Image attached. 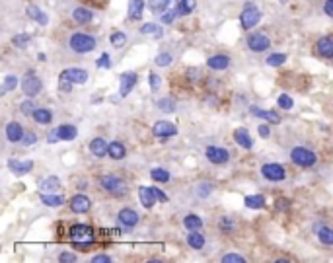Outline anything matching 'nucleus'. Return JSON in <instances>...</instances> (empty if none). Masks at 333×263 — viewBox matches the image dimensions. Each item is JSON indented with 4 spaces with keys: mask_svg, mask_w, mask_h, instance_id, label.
Returning <instances> with one entry per match:
<instances>
[{
    "mask_svg": "<svg viewBox=\"0 0 333 263\" xmlns=\"http://www.w3.org/2000/svg\"><path fill=\"white\" fill-rule=\"evenodd\" d=\"M140 33H144V35H152L156 39H160L162 35H164V29H162V25H156V23H144L142 27H140Z\"/></svg>",
    "mask_w": 333,
    "mask_h": 263,
    "instance_id": "30",
    "label": "nucleus"
},
{
    "mask_svg": "<svg viewBox=\"0 0 333 263\" xmlns=\"http://www.w3.org/2000/svg\"><path fill=\"white\" fill-rule=\"evenodd\" d=\"M211 191H213V185H211V183H207V181L197 185V195H199V197H209V195H211Z\"/></svg>",
    "mask_w": 333,
    "mask_h": 263,
    "instance_id": "47",
    "label": "nucleus"
},
{
    "mask_svg": "<svg viewBox=\"0 0 333 263\" xmlns=\"http://www.w3.org/2000/svg\"><path fill=\"white\" fill-rule=\"evenodd\" d=\"M144 12V0H129V20H140Z\"/></svg>",
    "mask_w": 333,
    "mask_h": 263,
    "instance_id": "22",
    "label": "nucleus"
},
{
    "mask_svg": "<svg viewBox=\"0 0 333 263\" xmlns=\"http://www.w3.org/2000/svg\"><path fill=\"white\" fill-rule=\"evenodd\" d=\"M245 207L247 209H261V207H265V197L263 195H249V197H245Z\"/></svg>",
    "mask_w": 333,
    "mask_h": 263,
    "instance_id": "37",
    "label": "nucleus"
},
{
    "mask_svg": "<svg viewBox=\"0 0 333 263\" xmlns=\"http://www.w3.org/2000/svg\"><path fill=\"white\" fill-rule=\"evenodd\" d=\"M222 262L224 263H244L245 260L242 256H238V254H226L224 258H222Z\"/></svg>",
    "mask_w": 333,
    "mask_h": 263,
    "instance_id": "50",
    "label": "nucleus"
},
{
    "mask_svg": "<svg viewBox=\"0 0 333 263\" xmlns=\"http://www.w3.org/2000/svg\"><path fill=\"white\" fill-rule=\"evenodd\" d=\"M96 65L100 66V68H111V57L108 53H104L100 59H98V63Z\"/></svg>",
    "mask_w": 333,
    "mask_h": 263,
    "instance_id": "51",
    "label": "nucleus"
},
{
    "mask_svg": "<svg viewBox=\"0 0 333 263\" xmlns=\"http://www.w3.org/2000/svg\"><path fill=\"white\" fill-rule=\"evenodd\" d=\"M67 76L72 80V84H84L88 80V72L84 68H68Z\"/></svg>",
    "mask_w": 333,
    "mask_h": 263,
    "instance_id": "24",
    "label": "nucleus"
},
{
    "mask_svg": "<svg viewBox=\"0 0 333 263\" xmlns=\"http://www.w3.org/2000/svg\"><path fill=\"white\" fill-rule=\"evenodd\" d=\"M138 199H140V205H142L144 209H152L156 203V197H154V193H152V187H144V185H140V187H138Z\"/></svg>",
    "mask_w": 333,
    "mask_h": 263,
    "instance_id": "18",
    "label": "nucleus"
},
{
    "mask_svg": "<svg viewBox=\"0 0 333 263\" xmlns=\"http://www.w3.org/2000/svg\"><path fill=\"white\" fill-rule=\"evenodd\" d=\"M16 86H18V78L16 76H6L4 78V86H2V94H6V92H10V90H16Z\"/></svg>",
    "mask_w": 333,
    "mask_h": 263,
    "instance_id": "41",
    "label": "nucleus"
},
{
    "mask_svg": "<svg viewBox=\"0 0 333 263\" xmlns=\"http://www.w3.org/2000/svg\"><path fill=\"white\" fill-rule=\"evenodd\" d=\"M92 18H94V14L90 12L88 8H76V10L72 12V20H74L76 23H80V25L90 23L92 22Z\"/></svg>",
    "mask_w": 333,
    "mask_h": 263,
    "instance_id": "25",
    "label": "nucleus"
},
{
    "mask_svg": "<svg viewBox=\"0 0 333 263\" xmlns=\"http://www.w3.org/2000/svg\"><path fill=\"white\" fill-rule=\"evenodd\" d=\"M27 16H29L33 22L39 23V25H47V23H49V16H47L45 12H41L37 6H33V4L27 6Z\"/></svg>",
    "mask_w": 333,
    "mask_h": 263,
    "instance_id": "23",
    "label": "nucleus"
},
{
    "mask_svg": "<svg viewBox=\"0 0 333 263\" xmlns=\"http://www.w3.org/2000/svg\"><path fill=\"white\" fill-rule=\"evenodd\" d=\"M156 108L160 111H164V113H172V111L176 110V102L172 98H160L156 102Z\"/></svg>",
    "mask_w": 333,
    "mask_h": 263,
    "instance_id": "34",
    "label": "nucleus"
},
{
    "mask_svg": "<svg viewBox=\"0 0 333 263\" xmlns=\"http://www.w3.org/2000/svg\"><path fill=\"white\" fill-rule=\"evenodd\" d=\"M195 6H197L195 0H179V4H178L179 16H187V14H191V12L195 10Z\"/></svg>",
    "mask_w": 333,
    "mask_h": 263,
    "instance_id": "36",
    "label": "nucleus"
},
{
    "mask_svg": "<svg viewBox=\"0 0 333 263\" xmlns=\"http://www.w3.org/2000/svg\"><path fill=\"white\" fill-rule=\"evenodd\" d=\"M183 226H185L187 230H199L201 226H203V219L197 217V215H187V217L183 219Z\"/></svg>",
    "mask_w": 333,
    "mask_h": 263,
    "instance_id": "33",
    "label": "nucleus"
},
{
    "mask_svg": "<svg viewBox=\"0 0 333 263\" xmlns=\"http://www.w3.org/2000/svg\"><path fill=\"white\" fill-rule=\"evenodd\" d=\"M172 55L170 53H160V55H156V65L158 66H168L172 65Z\"/></svg>",
    "mask_w": 333,
    "mask_h": 263,
    "instance_id": "45",
    "label": "nucleus"
},
{
    "mask_svg": "<svg viewBox=\"0 0 333 263\" xmlns=\"http://www.w3.org/2000/svg\"><path fill=\"white\" fill-rule=\"evenodd\" d=\"M316 232H318V240L322 242L324 246H333V228H330V226H318Z\"/></svg>",
    "mask_w": 333,
    "mask_h": 263,
    "instance_id": "27",
    "label": "nucleus"
},
{
    "mask_svg": "<svg viewBox=\"0 0 333 263\" xmlns=\"http://www.w3.org/2000/svg\"><path fill=\"white\" fill-rule=\"evenodd\" d=\"M150 175H152V179H154V181H160V183L170 181V172H168V170H164V168H154V170L150 172Z\"/></svg>",
    "mask_w": 333,
    "mask_h": 263,
    "instance_id": "38",
    "label": "nucleus"
},
{
    "mask_svg": "<svg viewBox=\"0 0 333 263\" xmlns=\"http://www.w3.org/2000/svg\"><path fill=\"white\" fill-rule=\"evenodd\" d=\"M41 201L47 207H61L65 203V199L61 195H53V193H41Z\"/></svg>",
    "mask_w": 333,
    "mask_h": 263,
    "instance_id": "35",
    "label": "nucleus"
},
{
    "mask_svg": "<svg viewBox=\"0 0 333 263\" xmlns=\"http://www.w3.org/2000/svg\"><path fill=\"white\" fill-rule=\"evenodd\" d=\"M35 110H37V108H35V104H33V100H31V98H29V100H25L22 106H20V111H22L23 115H29V113H33Z\"/></svg>",
    "mask_w": 333,
    "mask_h": 263,
    "instance_id": "48",
    "label": "nucleus"
},
{
    "mask_svg": "<svg viewBox=\"0 0 333 263\" xmlns=\"http://www.w3.org/2000/svg\"><path fill=\"white\" fill-rule=\"evenodd\" d=\"M59 262L72 263V262H76V256H74V254H61V256H59Z\"/></svg>",
    "mask_w": 333,
    "mask_h": 263,
    "instance_id": "55",
    "label": "nucleus"
},
{
    "mask_svg": "<svg viewBox=\"0 0 333 263\" xmlns=\"http://www.w3.org/2000/svg\"><path fill=\"white\" fill-rule=\"evenodd\" d=\"M285 61H287V55H283V53H275V55H271V57L267 59V65L269 66H281Z\"/></svg>",
    "mask_w": 333,
    "mask_h": 263,
    "instance_id": "40",
    "label": "nucleus"
},
{
    "mask_svg": "<svg viewBox=\"0 0 333 263\" xmlns=\"http://www.w3.org/2000/svg\"><path fill=\"white\" fill-rule=\"evenodd\" d=\"M207 65H209V68H213V70H224V68H228V65H230V59L226 55H217V57H211L207 61Z\"/></svg>",
    "mask_w": 333,
    "mask_h": 263,
    "instance_id": "26",
    "label": "nucleus"
},
{
    "mask_svg": "<svg viewBox=\"0 0 333 263\" xmlns=\"http://www.w3.org/2000/svg\"><path fill=\"white\" fill-rule=\"evenodd\" d=\"M148 84H150V90H152V92H158V90H160V84H162V82H160V76H158L156 72H150V74H148Z\"/></svg>",
    "mask_w": 333,
    "mask_h": 263,
    "instance_id": "49",
    "label": "nucleus"
},
{
    "mask_svg": "<svg viewBox=\"0 0 333 263\" xmlns=\"http://www.w3.org/2000/svg\"><path fill=\"white\" fill-rule=\"evenodd\" d=\"M100 185L104 191H108L111 195H125L129 191V183L119 177V175H113V174H106L100 177Z\"/></svg>",
    "mask_w": 333,
    "mask_h": 263,
    "instance_id": "1",
    "label": "nucleus"
},
{
    "mask_svg": "<svg viewBox=\"0 0 333 263\" xmlns=\"http://www.w3.org/2000/svg\"><path fill=\"white\" fill-rule=\"evenodd\" d=\"M136 84V74L134 72H125L123 76H121V88H119V96H129L131 94V90L134 88Z\"/></svg>",
    "mask_w": 333,
    "mask_h": 263,
    "instance_id": "16",
    "label": "nucleus"
},
{
    "mask_svg": "<svg viewBox=\"0 0 333 263\" xmlns=\"http://www.w3.org/2000/svg\"><path fill=\"white\" fill-rule=\"evenodd\" d=\"M57 132H59V138H61V140H74L76 134H78V129H76L74 125H61V127L57 129Z\"/></svg>",
    "mask_w": 333,
    "mask_h": 263,
    "instance_id": "29",
    "label": "nucleus"
},
{
    "mask_svg": "<svg viewBox=\"0 0 333 263\" xmlns=\"http://www.w3.org/2000/svg\"><path fill=\"white\" fill-rule=\"evenodd\" d=\"M96 39L92 35H86V33H74L70 37V49L74 53H90L96 49Z\"/></svg>",
    "mask_w": 333,
    "mask_h": 263,
    "instance_id": "2",
    "label": "nucleus"
},
{
    "mask_svg": "<svg viewBox=\"0 0 333 263\" xmlns=\"http://www.w3.org/2000/svg\"><path fill=\"white\" fill-rule=\"evenodd\" d=\"M324 12H326L330 18H333V0H326V2H324Z\"/></svg>",
    "mask_w": 333,
    "mask_h": 263,
    "instance_id": "57",
    "label": "nucleus"
},
{
    "mask_svg": "<svg viewBox=\"0 0 333 263\" xmlns=\"http://www.w3.org/2000/svg\"><path fill=\"white\" fill-rule=\"evenodd\" d=\"M277 104H279V108H281V110H290V108L294 106L292 98L287 96V94H281V96H279V100H277Z\"/></svg>",
    "mask_w": 333,
    "mask_h": 263,
    "instance_id": "44",
    "label": "nucleus"
},
{
    "mask_svg": "<svg viewBox=\"0 0 333 263\" xmlns=\"http://www.w3.org/2000/svg\"><path fill=\"white\" fill-rule=\"evenodd\" d=\"M29 41H31V35H29V33H20V35L14 37V45L20 47V49H23Z\"/></svg>",
    "mask_w": 333,
    "mask_h": 263,
    "instance_id": "46",
    "label": "nucleus"
},
{
    "mask_svg": "<svg viewBox=\"0 0 333 263\" xmlns=\"http://www.w3.org/2000/svg\"><path fill=\"white\" fill-rule=\"evenodd\" d=\"M59 86L63 92H70V88H72V80L67 76V70H63L61 72V76H59Z\"/></svg>",
    "mask_w": 333,
    "mask_h": 263,
    "instance_id": "42",
    "label": "nucleus"
},
{
    "mask_svg": "<svg viewBox=\"0 0 333 263\" xmlns=\"http://www.w3.org/2000/svg\"><path fill=\"white\" fill-rule=\"evenodd\" d=\"M117 220H119L123 226L133 228V226H136V222H138V215L134 213L133 209H121L119 215H117Z\"/></svg>",
    "mask_w": 333,
    "mask_h": 263,
    "instance_id": "17",
    "label": "nucleus"
},
{
    "mask_svg": "<svg viewBox=\"0 0 333 263\" xmlns=\"http://www.w3.org/2000/svg\"><path fill=\"white\" fill-rule=\"evenodd\" d=\"M207 158H209V162H211V164L222 166V164H226V162H228L230 154H228L226 148H221V146H209V148H207Z\"/></svg>",
    "mask_w": 333,
    "mask_h": 263,
    "instance_id": "10",
    "label": "nucleus"
},
{
    "mask_svg": "<svg viewBox=\"0 0 333 263\" xmlns=\"http://www.w3.org/2000/svg\"><path fill=\"white\" fill-rule=\"evenodd\" d=\"M8 168L16 175H25L33 170V162L31 160H8Z\"/></svg>",
    "mask_w": 333,
    "mask_h": 263,
    "instance_id": "12",
    "label": "nucleus"
},
{
    "mask_svg": "<svg viewBox=\"0 0 333 263\" xmlns=\"http://www.w3.org/2000/svg\"><path fill=\"white\" fill-rule=\"evenodd\" d=\"M249 111H251L255 117H261V119H265V121H269V123H281V117H279L275 111L261 110V108H257V106H251Z\"/></svg>",
    "mask_w": 333,
    "mask_h": 263,
    "instance_id": "20",
    "label": "nucleus"
},
{
    "mask_svg": "<svg viewBox=\"0 0 333 263\" xmlns=\"http://www.w3.org/2000/svg\"><path fill=\"white\" fill-rule=\"evenodd\" d=\"M290 160L296 164V166H302V168H310L318 162V156L308 150V148H302V146H296L290 150Z\"/></svg>",
    "mask_w": 333,
    "mask_h": 263,
    "instance_id": "3",
    "label": "nucleus"
},
{
    "mask_svg": "<svg viewBox=\"0 0 333 263\" xmlns=\"http://www.w3.org/2000/svg\"><path fill=\"white\" fill-rule=\"evenodd\" d=\"M261 20V12L253 6V4H247L244 8V12L240 14V22H242V27L244 29H251V27H255L257 23Z\"/></svg>",
    "mask_w": 333,
    "mask_h": 263,
    "instance_id": "5",
    "label": "nucleus"
},
{
    "mask_svg": "<svg viewBox=\"0 0 333 263\" xmlns=\"http://www.w3.org/2000/svg\"><path fill=\"white\" fill-rule=\"evenodd\" d=\"M152 132H154L158 138L166 140V138L178 134V127L174 123H170V121H156V125L152 127Z\"/></svg>",
    "mask_w": 333,
    "mask_h": 263,
    "instance_id": "9",
    "label": "nucleus"
},
{
    "mask_svg": "<svg viewBox=\"0 0 333 263\" xmlns=\"http://www.w3.org/2000/svg\"><path fill=\"white\" fill-rule=\"evenodd\" d=\"M152 193H154L156 201H160V203H166L168 201V195L166 193H162L160 189H156V187H152Z\"/></svg>",
    "mask_w": 333,
    "mask_h": 263,
    "instance_id": "56",
    "label": "nucleus"
},
{
    "mask_svg": "<svg viewBox=\"0 0 333 263\" xmlns=\"http://www.w3.org/2000/svg\"><path fill=\"white\" fill-rule=\"evenodd\" d=\"M125 43H127V35H125V33L115 31V33L111 35V45H113V47H123Z\"/></svg>",
    "mask_w": 333,
    "mask_h": 263,
    "instance_id": "43",
    "label": "nucleus"
},
{
    "mask_svg": "<svg viewBox=\"0 0 333 263\" xmlns=\"http://www.w3.org/2000/svg\"><path fill=\"white\" fill-rule=\"evenodd\" d=\"M259 134H261V136H263V138H267V136H269V134H271V129H269V127H267V125H261V127H259Z\"/></svg>",
    "mask_w": 333,
    "mask_h": 263,
    "instance_id": "60",
    "label": "nucleus"
},
{
    "mask_svg": "<svg viewBox=\"0 0 333 263\" xmlns=\"http://www.w3.org/2000/svg\"><path fill=\"white\" fill-rule=\"evenodd\" d=\"M22 90L25 96L33 98V96H37V94L41 92V80H39L33 72H27L22 80Z\"/></svg>",
    "mask_w": 333,
    "mask_h": 263,
    "instance_id": "8",
    "label": "nucleus"
},
{
    "mask_svg": "<svg viewBox=\"0 0 333 263\" xmlns=\"http://www.w3.org/2000/svg\"><path fill=\"white\" fill-rule=\"evenodd\" d=\"M70 240L74 244H92L94 242V228L88 224H74L70 228Z\"/></svg>",
    "mask_w": 333,
    "mask_h": 263,
    "instance_id": "4",
    "label": "nucleus"
},
{
    "mask_svg": "<svg viewBox=\"0 0 333 263\" xmlns=\"http://www.w3.org/2000/svg\"><path fill=\"white\" fill-rule=\"evenodd\" d=\"M275 205H277V209H279V211H287L290 203L287 201V199H277V203H275Z\"/></svg>",
    "mask_w": 333,
    "mask_h": 263,
    "instance_id": "58",
    "label": "nucleus"
},
{
    "mask_svg": "<svg viewBox=\"0 0 333 263\" xmlns=\"http://www.w3.org/2000/svg\"><path fill=\"white\" fill-rule=\"evenodd\" d=\"M261 175L269 181H283L287 177V170L281 164H265L261 166Z\"/></svg>",
    "mask_w": 333,
    "mask_h": 263,
    "instance_id": "7",
    "label": "nucleus"
},
{
    "mask_svg": "<svg viewBox=\"0 0 333 263\" xmlns=\"http://www.w3.org/2000/svg\"><path fill=\"white\" fill-rule=\"evenodd\" d=\"M23 127L18 123V121H10L8 125H6V138L10 140V142H20L23 138Z\"/></svg>",
    "mask_w": 333,
    "mask_h": 263,
    "instance_id": "13",
    "label": "nucleus"
},
{
    "mask_svg": "<svg viewBox=\"0 0 333 263\" xmlns=\"http://www.w3.org/2000/svg\"><path fill=\"white\" fill-rule=\"evenodd\" d=\"M108 154H110V158H113V160H121V158H125V154H127L125 144L119 142V140H113V142H110V150H108Z\"/></svg>",
    "mask_w": 333,
    "mask_h": 263,
    "instance_id": "28",
    "label": "nucleus"
},
{
    "mask_svg": "<svg viewBox=\"0 0 333 263\" xmlns=\"http://www.w3.org/2000/svg\"><path fill=\"white\" fill-rule=\"evenodd\" d=\"M234 138H236V142H238L242 148H247V150H249V148L253 146V138H251L249 131L244 129V127H240V129L234 131Z\"/></svg>",
    "mask_w": 333,
    "mask_h": 263,
    "instance_id": "19",
    "label": "nucleus"
},
{
    "mask_svg": "<svg viewBox=\"0 0 333 263\" xmlns=\"http://www.w3.org/2000/svg\"><path fill=\"white\" fill-rule=\"evenodd\" d=\"M247 47L253 51V53H261V51H265L271 47V39L267 37L263 31H255V33H251L249 37H247Z\"/></svg>",
    "mask_w": 333,
    "mask_h": 263,
    "instance_id": "6",
    "label": "nucleus"
},
{
    "mask_svg": "<svg viewBox=\"0 0 333 263\" xmlns=\"http://www.w3.org/2000/svg\"><path fill=\"white\" fill-rule=\"evenodd\" d=\"M22 140H23V144H27V146H29V144H35V142H37V134H35V132H25Z\"/></svg>",
    "mask_w": 333,
    "mask_h": 263,
    "instance_id": "54",
    "label": "nucleus"
},
{
    "mask_svg": "<svg viewBox=\"0 0 333 263\" xmlns=\"http://www.w3.org/2000/svg\"><path fill=\"white\" fill-rule=\"evenodd\" d=\"M221 228L222 230H226V232L234 230V220L230 219V217H224V219L221 220Z\"/></svg>",
    "mask_w": 333,
    "mask_h": 263,
    "instance_id": "53",
    "label": "nucleus"
},
{
    "mask_svg": "<svg viewBox=\"0 0 333 263\" xmlns=\"http://www.w3.org/2000/svg\"><path fill=\"white\" fill-rule=\"evenodd\" d=\"M39 189H41V193H57L61 189V179L57 175H49L39 181Z\"/></svg>",
    "mask_w": 333,
    "mask_h": 263,
    "instance_id": "15",
    "label": "nucleus"
},
{
    "mask_svg": "<svg viewBox=\"0 0 333 263\" xmlns=\"http://www.w3.org/2000/svg\"><path fill=\"white\" fill-rule=\"evenodd\" d=\"M90 150H92V154L94 156H98V158H102V156H106L108 154V150H110V144L104 140V138H94L92 142H90Z\"/></svg>",
    "mask_w": 333,
    "mask_h": 263,
    "instance_id": "21",
    "label": "nucleus"
},
{
    "mask_svg": "<svg viewBox=\"0 0 333 263\" xmlns=\"http://www.w3.org/2000/svg\"><path fill=\"white\" fill-rule=\"evenodd\" d=\"M176 16H179L178 8H176V10H172V12H166V14L162 16V23H172L174 20H176Z\"/></svg>",
    "mask_w": 333,
    "mask_h": 263,
    "instance_id": "52",
    "label": "nucleus"
},
{
    "mask_svg": "<svg viewBox=\"0 0 333 263\" xmlns=\"http://www.w3.org/2000/svg\"><path fill=\"white\" fill-rule=\"evenodd\" d=\"M187 244L193 248V250H203V246H205V236L197 232V230H193L189 236H187Z\"/></svg>",
    "mask_w": 333,
    "mask_h": 263,
    "instance_id": "32",
    "label": "nucleus"
},
{
    "mask_svg": "<svg viewBox=\"0 0 333 263\" xmlns=\"http://www.w3.org/2000/svg\"><path fill=\"white\" fill-rule=\"evenodd\" d=\"M316 51L324 59H333V37H322V39H318Z\"/></svg>",
    "mask_w": 333,
    "mask_h": 263,
    "instance_id": "14",
    "label": "nucleus"
},
{
    "mask_svg": "<svg viewBox=\"0 0 333 263\" xmlns=\"http://www.w3.org/2000/svg\"><path fill=\"white\" fill-rule=\"evenodd\" d=\"M92 209V201H90L86 195H74L70 199V211L72 213H78V215H84Z\"/></svg>",
    "mask_w": 333,
    "mask_h": 263,
    "instance_id": "11",
    "label": "nucleus"
},
{
    "mask_svg": "<svg viewBox=\"0 0 333 263\" xmlns=\"http://www.w3.org/2000/svg\"><path fill=\"white\" fill-rule=\"evenodd\" d=\"M170 2L172 0H148V6H150V10L152 12H164L168 6H170Z\"/></svg>",
    "mask_w": 333,
    "mask_h": 263,
    "instance_id": "39",
    "label": "nucleus"
},
{
    "mask_svg": "<svg viewBox=\"0 0 333 263\" xmlns=\"http://www.w3.org/2000/svg\"><path fill=\"white\" fill-rule=\"evenodd\" d=\"M111 258L110 256H94L92 258V263H110Z\"/></svg>",
    "mask_w": 333,
    "mask_h": 263,
    "instance_id": "59",
    "label": "nucleus"
},
{
    "mask_svg": "<svg viewBox=\"0 0 333 263\" xmlns=\"http://www.w3.org/2000/svg\"><path fill=\"white\" fill-rule=\"evenodd\" d=\"M33 119L37 123H41V125H49L53 121V113L49 110H43V108H37V110L33 111Z\"/></svg>",
    "mask_w": 333,
    "mask_h": 263,
    "instance_id": "31",
    "label": "nucleus"
}]
</instances>
